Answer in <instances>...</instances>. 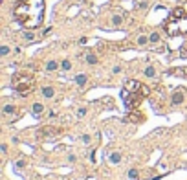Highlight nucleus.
<instances>
[{
	"label": "nucleus",
	"mask_w": 187,
	"mask_h": 180,
	"mask_svg": "<svg viewBox=\"0 0 187 180\" xmlns=\"http://www.w3.org/2000/svg\"><path fill=\"white\" fill-rule=\"evenodd\" d=\"M13 15L20 26L28 29L39 28L44 18V0H20L13 9Z\"/></svg>",
	"instance_id": "nucleus-1"
},
{
	"label": "nucleus",
	"mask_w": 187,
	"mask_h": 180,
	"mask_svg": "<svg viewBox=\"0 0 187 180\" xmlns=\"http://www.w3.org/2000/svg\"><path fill=\"white\" fill-rule=\"evenodd\" d=\"M11 83H13V88L20 94H28L29 90L33 88V77L29 76V74H22V72L15 74Z\"/></svg>",
	"instance_id": "nucleus-2"
},
{
	"label": "nucleus",
	"mask_w": 187,
	"mask_h": 180,
	"mask_svg": "<svg viewBox=\"0 0 187 180\" xmlns=\"http://www.w3.org/2000/svg\"><path fill=\"white\" fill-rule=\"evenodd\" d=\"M121 97H123V101H125V105H127L129 108H136V107L141 103V99H143L145 96H143V94H138V92H129V90L123 88Z\"/></svg>",
	"instance_id": "nucleus-3"
},
{
	"label": "nucleus",
	"mask_w": 187,
	"mask_h": 180,
	"mask_svg": "<svg viewBox=\"0 0 187 180\" xmlns=\"http://www.w3.org/2000/svg\"><path fill=\"white\" fill-rule=\"evenodd\" d=\"M123 88L129 90V92H138V94H143V96H149V88L145 85H141L139 81H136V79H129Z\"/></svg>",
	"instance_id": "nucleus-4"
},
{
	"label": "nucleus",
	"mask_w": 187,
	"mask_h": 180,
	"mask_svg": "<svg viewBox=\"0 0 187 180\" xmlns=\"http://www.w3.org/2000/svg\"><path fill=\"white\" fill-rule=\"evenodd\" d=\"M171 18H174V20H182V18H187V13L184 7H174L173 11H171Z\"/></svg>",
	"instance_id": "nucleus-5"
},
{
	"label": "nucleus",
	"mask_w": 187,
	"mask_h": 180,
	"mask_svg": "<svg viewBox=\"0 0 187 180\" xmlns=\"http://www.w3.org/2000/svg\"><path fill=\"white\" fill-rule=\"evenodd\" d=\"M171 101H173V105H182L185 101V92L184 90H176L173 94V97H171Z\"/></svg>",
	"instance_id": "nucleus-6"
},
{
	"label": "nucleus",
	"mask_w": 187,
	"mask_h": 180,
	"mask_svg": "<svg viewBox=\"0 0 187 180\" xmlns=\"http://www.w3.org/2000/svg\"><path fill=\"white\" fill-rule=\"evenodd\" d=\"M86 83H88V77L84 76V74H79V76L75 77V85H77V87H81V88H83Z\"/></svg>",
	"instance_id": "nucleus-7"
},
{
	"label": "nucleus",
	"mask_w": 187,
	"mask_h": 180,
	"mask_svg": "<svg viewBox=\"0 0 187 180\" xmlns=\"http://www.w3.org/2000/svg\"><path fill=\"white\" fill-rule=\"evenodd\" d=\"M42 96L46 97V99L53 97V96H55V88H53V87H44V88H42Z\"/></svg>",
	"instance_id": "nucleus-8"
},
{
	"label": "nucleus",
	"mask_w": 187,
	"mask_h": 180,
	"mask_svg": "<svg viewBox=\"0 0 187 180\" xmlns=\"http://www.w3.org/2000/svg\"><path fill=\"white\" fill-rule=\"evenodd\" d=\"M44 112V105L42 103H35L33 105V116H40Z\"/></svg>",
	"instance_id": "nucleus-9"
},
{
	"label": "nucleus",
	"mask_w": 187,
	"mask_h": 180,
	"mask_svg": "<svg viewBox=\"0 0 187 180\" xmlns=\"http://www.w3.org/2000/svg\"><path fill=\"white\" fill-rule=\"evenodd\" d=\"M57 68H59V63H57V61H50V63L46 64V72H55Z\"/></svg>",
	"instance_id": "nucleus-10"
},
{
	"label": "nucleus",
	"mask_w": 187,
	"mask_h": 180,
	"mask_svg": "<svg viewBox=\"0 0 187 180\" xmlns=\"http://www.w3.org/2000/svg\"><path fill=\"white\" fill-rule=\"evenodd\" d=\"M15 112H17V108H15L13 105H6V107H4V114H7V116H11Z\"/></svg>",
	"instance_id": "nucleus-11"
},
{
	"label": "nucleus",
	"mask_w": 187,
	"mask_h": 180,
	"mask_svg": "<svg viewBox=\"0 0 187 180\" xmlns=\"http://www.w3.org/2000/svg\"><path fill=\"white\" fill-rule=\"evenodd\" d=\"M143 74H145L147 77H154V76H156V70H154L152 66H147V68L143 70Z\"/></svg>",
	"instance_id": "nucleus-12"
},
{
	"label": "nucleus",
	"mask_w": 187,
	"mask_h": 180,
	"mask_svg": "<svg viewBox=\"0 0 187 180\" xmlns=\"http://www.w3.org/2000/svg\"><path fill=\"white\" fill-rule=\"evenodd\" d=\"M110 162H112V164H119L121 162V154L119 153H112V154H110Z\"/></svg>",
	"instance_id": "nucleus-13"
},
{
	"label": "nucleus",
	"mask_w": 187,
	"mask_h": 180,
	"mask_svg": "<svg viewBox=\"0 0 187 180\" xmlns=\"http://www.w3.org/2000/svg\"><path fill=\"white\" fill-rule=\"evenodd\" d=\"M84 61H86L88 64H95V63H97V57H95L94 53H88V55L84 57Z\"/></svg>",
	"instance_id": "nucleus-14"
},
{
	"label": "nucleus",
	"mask_w": 187,
	"mask_h": 180,
	"mask_svg": "<svg viewBox=\"0 0 187 180\" xmlns=\"http://www.w3.org/2000/svg\"><path fill=\"white\" fill-rule=\"evenodd\" d=\"M61 68H63V72H68V70L72 68V63H70L68 59H64V61L61 63Z\"/></svg>",
	"instance_id": "nucleus-15"
},
{
	"label": "nucleus",
	"mask_w": 187,
	"mask_h": 180,
	"mask_svg": "<svg viewBox=\"0 0 187 180\" xmlns=\"http://www.w3.org/2000/svg\"><path fill=\"white\" fill-rule=\"evenodd\" d=\"M149 41L152 42V44H156V42H160V33L158 31H154V33H150V37H149Z\"/></svg>",
	"instance_id": "nucleus-16"
},
{
	"label": "nucleus",
	"mask_w": 187,
	"mask_h": 180,
	"mask_svg": "<svg viewBox=\"0 0 187 180\" xmlns=\"http://www.w3.org/2000/svg\"><path fill=\"white\" fill-rule=\"evenodd\" d=\"M121 22H123V17H121V15H114L112 17V24L114 26H119Z\"/></svg>",
	"instance_id": "nucleus-17"
},
{
	"label": "nucleus",
	"mask_w": 187,
	"mask_h": 180,
	"mask_svg": "<svg viewBox=\"0 0 187 180\" xmlns=\"http://www.w3.org/2000/svg\"><path fill=\"white\" fill-rule=\"evenodd\" d=\"M147 42H150L147 37H145V35H141V37H138V46H145V44Z\"/></svg>",
	"instance_id": "nucleus-18"
},
{
	"label": "nucleus",
	"mask_w": 187,
	"mask_h": 180,
	"mask_svg": "<svg viewBox=\"0 0 187 180\" xmlns=\"http://www.w3.org/2000/svg\"><path fill=\"white\" fill-rule=\"evenodd\" d=\"M24 39H26L28 42L35 41V35H33V31H24Z\"/></svg>",
	"instance_id": "nucleus-19"
},
{
	"label": "nucleus",
	"mask_w": 187,
	"mask_h": 180,
	"mask_svg": "<svg viewBox=\"0 0 187 180\" xmlns=\"http://www.w3.org/2000/svg\"><path fill=\"white\" fill-rule=\"evenodd\" d=\"M129 178L130 180H138V169H130L129 171Z\"/></svg>",
	"instance_id": "nucleus-20"
},
{
	"label": "nucleus",
	"mask_w": 187,
	"mask_h": 180,
	"mask_svg": "<svg viewBox=\"0 0 187 180\" xmlns=\"http://www.w3.org/2000/svg\"><path fill=\"white\" fill-rule=\"evenodd\" d=\"M77 116H79V118H84V116H86V108H84V107H81L79 110H77Z\"/></svg>",
	"instance_id": "nucleus-21"
},
{
	"label": "nucleus",
	"mask_w": 187,
	"mask_h": 180,
	"mask_svg": "<svg viewBox=\"0 0 187 180\" xmlns=\"http://www.w3.org/2000/svg\"><path fill=\"white\" fill-rule=\"evenodd\" d=\"M7 53H9V48H7V46H2V48H0V55H7Z\"/></svg>",
	"instance_id": "nucleus-22"
},
{
	"label": "nucleus",
	"mask_w": 187,
	"mask_h": 180,
	"mask_svg": "<svg viewBox=\"0 0 187 180\" xmlns=\"http://www.w3.org/2000/svg\"><path fill=\"white\" fill-rule=\"evenodd\" d=\"M180 53H182V57H187V42L182 46V52H180Z\"/></svg>",
	"instance_id": "nucleus-23"
},
{
	"label": "nucleus",
	"mask_w": 187,
	"mask_h": 180,
	"mask_svg": "<svg viewBox=\"0 0 187 180\" xmlns=\"http://www.w3.org/2000/svg\"><path fill=\"white\" fill-rule=\"evenodd\" d=\"M81 140H83V142H84V143H86V145H88V143H90V142H92V138H90V136H88V134H84V136H83V138H81Z\"/></svg>",
	"instance_id": "nucleus-24"
},
{
	"label": "nucleus",
	"mask_w": 187,
	"mask_h": 180,
	"mask_svg": "<svg viewBox=\"0 0 187 180\" xmlns=\"http://www.w3.org/2000/svg\"><path fill=\"white\" fill-rule=\"evenodd\" d=\"M24 166H26V162H24V160H18V162H17V167H24Z\"/></svg>",
	"instance_id": "nucleus-25"
},
{
	"label": "nucleus",
	"mask_w": 187,
	"mask_h": 180,
	"mask_svg": "<svg viewBox=\"0 0 187 180\" xmlns=\"http://www.w3.org/2000/svg\"><path fill=\"white\" fill-rule=\"evenodd\" d=\"M112 72H114V74H119V72H121V68H119V66H114V68H112Z\"/></svg>",
	"instance_id": "nucleus-26"
}]
</instances>
